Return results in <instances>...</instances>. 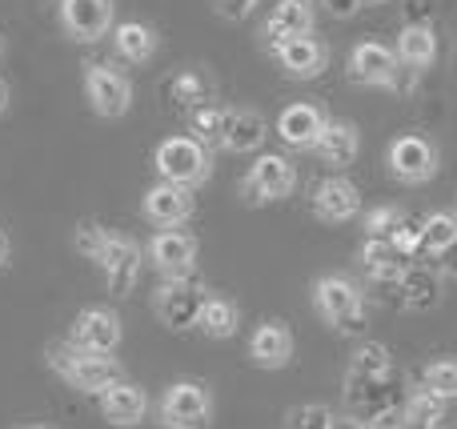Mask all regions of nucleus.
<instances>
[{"instance_id": "f257e3e1", "label": "nucleus", "mask_w": 457, "mask_h": 429, "mask_svg": "<svg viewBox=\"0 0 457 429\" xmlns=\"http://www.w3.org/2000/svg\"><path fill=\"white\" fill-rule=\"evenodd\" d=\"M313 309L329 329L341 337H365L370 329V301H365L361 285L341 273H325L313 285Z\"/></svg>"}, {"instance_id": "f03ea898", "label": "nucleus", "mask_w": 457, "mask_h": 429, "mask_svg": "<svg viewBox=\"0 0 457 429\" xmlns=\"http://www.w3.org/2000/svg\"><path fill=\"white\" fill-rule=\"evenodd\" d=\"M48 369H53L61 382H69L77 393H96L101 398L109 385H117L125 377L117 358H104V353H85L77 345L61 342V345H48Z\"/></svg>"}, {"instance_id": "7ed1b4c3", "label": "nucleus", "mask_w": 457, "mask_h": 429, "mask_svg": "<svg viewBox=\"0 0 457 429\" xmlns=\"http://www.w3.org/2000/svg\"><path fill=\"white\" fill-rule=\"evenodd\" d=\"M153 169H157L161 181L181 185V189H201V185L213 177V149L201 144L189 133H173L157 144L153 153Z\"/></svg>"}, {"instance_id": "20e7f679", "label": "nucleus", "mask_w": 457, "mask_h": 429, "mask_svg": "<svg viewBox=\"0 0 457 429\" xmlns=\"http://www.w3.org/2000/svg\"><path fill=\"white\" fill-rule=\"evenodd\" d=\"M297 165H293L285 153H257L249 165V173L241 177V201L253 209L261 205H277V201H289L297 189Z\"/></svg>"}, {"instance_id": "39448f33", "label": "nucleus", "mask_w": 457, "mask_h": 429, "mask_svg": "<svg viewBox=\"0 0 457 429\" xmlns=\"http://www.w3.org/2000/svg\"><path fill=\"white\" fill-rule=\"evenodd\" d=\"M133 80L112 61H88L85 64V101L101 120H120L133 109Z\"/></svg>"}, {"instance_id": "423d86ee", "label": "nucleus", "mask_w": 457, "mask_h": 429, "mask_svg": "<svg viewBox=\"0 0 457 429\" xmlns=\"http://www.w3.org/2000/svg\"><path fill=\"white\" fill-rule=\"evenodd\" d=\"M209 301V289L205 281L197 277H173V281H161L153 289V313L165 329L173 334H185V329H197V318Z\"/></svg>"}, {"instance_id": "0eeeda50", "label": "nucleus", "mask_w": 457, "mask_h": 429, "mask_svg": "<svg viewBox=\"0 0 457 429\" xmlns=\"http://www.w3.org/2000/svg\"><path fill=\"white\" fill-rule=\"evenodd\" d=\"M386 165L397 185H429L442 169V153L426 133H402L389 141Z\"/></svg>"}, {"instance_id": "6e6552de", "label": "nucleus", "mask_w": 457, "mask_h": 429, "mask_svg": "<svg viewBox=\"0 0 457 429\" xmlns=\"http://www.w3.org/2000/svg\"><path fill=\"white\" fill-rule=\"evenodd\" d=\"M165 429H213V393L201 382H173L157 401Z\"/></svg>"}, {"instance_id": "1a4fd4ad", "label": "nucleus", "mask_w": 457, "mask_h": 429, "mask_svg": "<svg viewBox=\"0 0 457 429\" xmlns=\"http://www.w3.org/2000/svg\"><path fill=\"white\" fill-rule=\"evenodd\" d=\"M349 80L353 85H365V88H386V93H397L402 88V61L389 45L381 40H357L349 48Z\"/></svg>"}, {"instance_id": "9d476101", "label": "nucleus", "mask_w": 457, "mask_h": 429, "mask_svg": "<svg viewBox=\"0 0 457 429\" xmlns=\"http://www.w3.org/2000/svg\"><path fill=\"white\" fill-rule=\"evenodd\" d=\"M96 269L104 273V285H109L112 297H129L137 289V281H141V273H145L141 241L125 237V233H109L101 257H96Z\"/></svg>"}, {"instance_id": "9b49d317", "label": "nucleus", "mask_w": 457, "mask_h": 429, "mask_svg": "<svg viewBox=\"0 0 457 429\" xmlns=\"http://www.w3.org/2000/svg\"><path fill=\"white\" fill-rule=\"evenodd\" d=\"M61 32L77 45H93L101 37H112L117 29V4L112 0H56Z\"/></svg>"}, {"instance_id": "f8f14e48", "label": "nucleus", "mask_w": 457, "mask_h": 429, "mask_svg": "<svg viewBox=\"0 0 457 429\" xmlns=\"http://www.w3.org/2000/svg\"><path fill=\"white\" fill-rule=\"evenodd\" d=\"M197 253H201V245L189 229H157L149 237V249H145V257H149V265L161 273V281L193 277Z\"/></svg>"}, {"instance_id": "ddd939ff", "label": "nucleus", "mask_w": 457, "mask_h": 429, "mask_svg": "<svg viewBox=\"0 0 457 429\" xmlns=\"http://www.w3.org/2000/svg\"><path fill=\"white\" fill-rule=\"evenodd\" d=\"M120 337H125V329H120V318L109 305H88V309H80L69 329V345H77V350H85V353H104V358L117 353Z\"/></svg>"}, {"instance_id": "4468645a", "label": "nucleus", "mask_w": 457, "mask_h": 429, "mask_svg": "<svg viewBox=\"0 0 457 429\" xmlns=\"http://www.w3.org/2000/svg\"><path fill=\"white\" fill-rule=\"evenodd\" d=\"M193 213H197V197H193V189H181V185L157 181L141 197V217L157 229H181Z\"/></svg>"}, {"instance_id": "2eb2a0df", "label": "nucleus", "mask_w": 457, "mask_h": 429, "mask_svg": "<svg viewBox=\"0 0 457 429\" xmlns=\"http://www.w3.org/2000/svg\"><path fill=\"white\" fill-rule=\"evenodd\" d=\"M325 125H329V112L317 101H293V104H285L281 117H277V136H281L285 149L305 153V149H317Z\"/></svg>"}, {"instance_id": "dca6fc26", "label": "nucleus", "mask_w": 457, "mask_h": 429, "mask_svg": "<svg viewBox=\"0 0 457 429\" xmlns=\"http://www.w3.org/2000/svg\"><path fill=\"white\" fill-rule=\"evenodd\" d=\"M313 217L325 225H345L353 217H361V189L345 173L325 177L313 189Z\"/></svg>"}, {"instance_id": "f3484780", "label": "nucleus", "mask_w": 457, "mask_h": 429, "mask_svg": "<svg viewBox=\"0 0 457 429\" xmlns=\"http://www.w3.org/2000/svg\"><path fill=\"white\" fill-rule=\"evenodd\" d=\"M269 53H273V61L281 64L285 77H293V80H317L325 69H329V45L317 37L281 40V45H273Z\"/></svg>"}, {"instance_id": "a211bd4d", "label": "nucleus", "mask_w": 457, "mask_h": 429, "mask_svg": "<svg viewBox=\"0 0 457 429\" xmlns=\"http://www.w3.org/2000/svg\"><path fill=\"white\" fill-rule=\"evenodd\" d=\"M313 24H317V0H277L269 8L265 24H261V37L273 48L293 37H313Z\"/></svg>"}, {"instance_id": "6ab92c4d", "label": "nucleus", "mask_w": 457, "mask_h": 429, "mask_svg": "<svg viewBox=\"0 0 457 429\" xmlns=\"http://www.w3.org/2000/svg\"><path fill=\"white\" fill-rule=\"evenodd\" d=\"M293 329L285 321H261L249 337V361L257 369H285L293 361Z\"/></svg>"}, {"instance_id": "aec40b11", "label": "nucleus", "mask_w": 457, "mask_h": 429, "mask_svg": "<svg viewBox=\"0 0 457 429\" xmlns=\"http://www.w3.org/2000/svg\"><path fill=\"white\" fill-rule=\"evenodd\" d=\"M410 265H413V261H410L405 253H397L394 241H386V237H365V245H361V269L370 273L373 285L402 289V281H405V273H410Z\"/></svg>"}, {"instance_id": "412c9836", "label": "nucleus", "mask_w": 457, "mask_h": 429, "mask_svg": "<svg viewBox=\"0 0 457 429\" xmlns=\"http://www.w3.org/2000/svg\"><path fill=\"white\" fill-rule=\"evenodd\" d=\"M269 141V120L265 112L257 109H228L225 112V136L221 149L233 153V157H245V153H261Z\"/></svg>"}, {"instance_id": "4be33fe9", "label": "nucleus", "mask_w": 457, "mask_h": 429, "mask_svg": "<svg viewBox=\"0 0 457 429\" xmlns=\"http://www.w3.org/2000/svg\"><path fill=\"white\" fill-rule=\"evenodd\" d=\"M313 153H317V157H321L329 169L345 173V169L353 165L357 157H361V133H357L353 120L329 117V125H325V133H321V141H317Z\"/></svg>"}, {"instance_id": "5701e85b", "label": "nucleus", "mask_w": 457, "mask_h": 429, "mask_svg": "<svg viewBox=\"0 0 457 429\" xmlns=\"http://www.w3.org/2000/svg\"><path fill=\"white\" fill-rule=\"evenodd\" d=\"M96 406H101V417L109 425H137L145 414H149L145 390L137 382H125V377H120L117 385H109V390L96 398Z\"/></svg>"}, {"instance_id": "b1692460", "label": "nucleus", "mask_w": 457, "mask_h": 429, "mask_svg": "<svg viewBox=\"0 0 457 429\" xmlns=\"http://www.w3.org/2000/svg\"><path fill=\"white\" fill-rule=\"evenodd\" d=\"M394 53H397V61H402V69L426 72L429 64L437 61V29H434V24H426V21L405 24V29L397 32Z\"/></svg>"}, {"instance_id": "393cba45", "label": "nucleus", "mask_w": 457, "mask_h": 429, "mask_svg": "<svg viewBox=\"0 0 457 429\" xmlns=\"http://www.w3.org/2000/svg\"><path fill=\"white\" fill-rule=\"evenodd\" d=\"M161 48V37L153 24L145 21H120L112 29V53L120 56L125 64H149Z\"/></svg>"}, {"instance_id": "a878e982", "label": "nucleus", "mask_w": 457, "mask_h": 429, "mask_svg": "<svg viewBox=\"0 0 457 429\" xmlns=\"http://www.w3.org/2000/svg\"><path fill=\"white\" fill-rule=\"evenodd\" d=\"M445 406H450V401H442L437 393H429L426 385H413V390L405 393L402 414L394 417V429H442L445 425Z\"/></svg>"}, {"instance_id": "bb28decb", "label": "nucleus", "mask_w": 457, "mask_h": 429, "mask_svg": "<svg viewBox=\"0 0 457 429\" xmlns=\"http://www.w3.org/2000/svg\"><path fill=\"white\" fill-rule=\"evenodd\" d=\"M397 293H402V305H405L410 313H429L437 301H442V277H437L429 265L413 261Z\"/></svg>"}, {"instance_id": "cd10ccee", "label": "nucleus", "mask_w": 457, "mask_h": 429, "mask_svg": "<svg viewBox=\"0 0 457 429\" xmlns=\"http://www.w3.org/2000/svg\"><path fill=\"white\" fill-rule=\"evenodd\" d=\"M394 377V353L389 345L381 342H361L357 353L349 358V369H345V382H389Z\"/></svg>"}, {"instance_id": "c85d7f7f", "label": "nucleus", "mask_w": 457, "mask_h": 429, "mask_svg": "<svg viewBox=\"0 0 457 429\" xmlns=\"http://www.w3.org/2000/svg\"><path fill=\"white\" fill-rule=\"evenodd\" d=\"M457 245V209H437V213L421 217V257L418 261H437Z\"/></svg>"}, {"instance_id": "c756f323", "label": "nucleus", "mask_w": 457, "mask_h": 429, "mask_svg": "<svg viewBox=\"0 0 457 429\" xmlns=\"http://www.w3.org/2000/svg\"><path fill=\"white\" fill-rule=\"evenodd\" d=\"M169 101L181 104V109H201V104L217 101V85L205 69H181L169 80Z\"/></svg>"}, {"instance_id": "7c9ffc66", "label": "nucleus", "mask_w": 457, "mask_h": 429, "mask_svg": "<svg viewBox=\"0 0 457 429\" xmlns=\"http://www.w3.org/2000/svg\"><path fill=\"white\" fill-rule=\"evenodd\" d=\"M237 326H241V309H237V301H228V297H221V293H209L205 309H201V318H197L201 337H209V342H228V337L237 334Z\"/></svg>"}, {"instance_id": "2f4dec72", "label": "nucleus", "mask_w": 457, "mask_h": 429, "mask_svg": "<svg viewBox=\"0 0 457 429\" xmlns=\"http://www.w3.org/2000/svg\"><path fill=\"white\" fill-rule=\"evenodd\" d=\"M225 104H201V109H189V120H185V133L197 136L201 144H209V149H217L225 136Z\"/></svg>"}, {"instance_id": "473e14b6", "label": "nucleus", "mask_w": 457, "mask_h": 429, "mask_svg": "<svg viewBox=\"0 0 457 429\" xmlns=\"http://www.w3.org/2000/svg\"><path fill=\"white\" fill-rule=\"evenodd\" d=\"M418 385H426V390L437 393L442 401H457V358H434L421 369Z\"/></svg>"}, {"instance_id": "72a5a7b5", "label": "nucleus", "mask_w": 457, "mask_h": 429, "mask_svg": "<svg viewBox=\"0 0 457 429\" xmlns=\"http://www.w3.org/2000/svg\"><path fill=\"white\" fill-rule=\"evenodd\" d=\"M337 414H333L325 401H305V406H293L285 417V429H333Z\"/></svg>"}, {"instance_id": "f704fd0d", "label": "nucleus", "mask_w": 457, "mask_h": 429, "mask_svg": "<svg viewBox=\"0 0 457 429\" xmlns=\"http://www.w3.org/2000/svg\"><path fill=\"white\" fill-rule=\"evenodd\" d=\"M402 221H405V209L402 205H378V209H370L365 213V237H394L397 229H402Z\"/></svg>"}, {"instance_id": "c9c22d12", "label": "nucleus", "mask_w": 457, "mask_h": 429, "mask_svg": "<svg viewBox=\"0 0 457 429\" xmlns=\"http://www.w3.org/2000/svg\"><path fill=\"white\" fill-rule=\"evenodd\" d=\"M104 237H109V229H104V225H96V221H80V225H77V233H72V245H77V253L85 257V261H93V265H96V257H101V249H104Z\"/></svg>"}, {"instance_id": "e433bc0d", "label": "nucleus", "mask_w": 457, "mask_h": 429, "mask_svg": "<svg viewBox=\"0 0 457 429\" xmlns=\"http://www.w3.org/2000/svg\"><path fill=\"white\" fill-rule=\"evenodd\" d=\"M389 241H394L397 253H405L410 261H418V257H421V221H410V217H405L402 229H397Z\"/></svg>"}, {"instance_id": "4c0bfd02", "label": "nucleus", "mask_w": 457, "mask_h": 429, "mask_svg": "<svg viewBox=\"0 0 457 429\" xmlns=\"http://www.w3.org/2000/svg\"><path fill=\"white\" fill-rule=\"evenodd\" d=\"M257 4L261 0H213V12L221 16V21H228V24H241Z\"/></svg>"}, {"instance_id": "58836bf2", "label": "nucleus", "mask_w": 457, "mask_h": 429, "mask_svg": "<svg viewBox=\"0 0 457 429\" xmlns=\"http://www.w3.org/2000/svg\"><path fill=\"white\" fill-rule=\"evenodd\" d=\"M317 4H321L333 21H349V16H357L365 8V0H317Z\"/></svg>"}, {"instance_id": "ea45409f", "label": "nucleus", "mask_w": 457, "mask_h": 429, "mask_svg": "<svg viewBox=\"0 0 457 429\" xmlns=\"http://www.w3.org/2000/svg\"><path fill=\"white\" fill-rule=\"evenodd\" d=\"M333 429H365V417H337V422H333Z\"/></svg>"}, {"instance_id": "a19ab883", "label": "nucleus", "mask_w": 457, "mask_h": 429, "mask_svg": "<svg viewBox=\"0 0 457 429\" xmlns=\"http://www.w3.org/2000/svg\"><path fill=\"white\" fill-rule=\"evenodd\" d=\"M8 253H12V245H8V233L0 229V269L8 265Z\"/></svg>"}, {"instance_id": "79ce46f5", "label": "nucleus", "mask_w": 457, "mask_h": 429, "mask_svg": "<svg viewBox=\"0 0 457 429\" xmlns=\"http://www.w3.org/2000/svg\"><path fill=\"white\" fill-rule=\"evenodd\" d=\"M442 261H445V273H450V277H457V245H453L450 253L442 257Z\"/></svg>"}, {"instance_id": "37998d69", "label": "nucleus", "mask_w": 457, "mask_h": 429, "mask_svg": "<svg viewBox=\"0 0 457 429\" xmlns=\"http://www.w3.org/2000/svg\"><path fill=\"white\" fill-rule=\"evenodd\" d=\"M4 109H8V80L0 77V117H4Z\"/></svg>"}, {"instance_id": "c03bdc74", "label": "nucleus", "mask_w": 457, "mask_h": 429, "mask_svg": "<svg viewBox=\"0 0 457 429\" xmlns=\"http://www.w3.org/2000/svg\"><path fill=\"white\" fill-rule=\"evenodd\" d=\"M365 429H394V417H381V422H365Z\"/></svg>"}, {"instance_id": "a18cd8bd", "label": "nucleus", "mask_w": 457, "mask_h": 429, "mask_svg": "<svg viewBox=\"0 0 457 429\" xmlns=\"http://www.w3.org/2000/svg\"><path fill=\"white\" fill-rule=\"evenodd\" d=\"M21 429H53V425H21Z\"/></svg>"}, {"instance_id": "49530a36", "label": "nucleus", "mask_w": 457, "mask_h": 429, "mask_svg": "<svg viewBox=\"0 0 457 429\" xmlns=\"http://www.w3.org/2000/svg\"><path fill=\"white\" fill-rule=\"evenodd\" d=\"M0 53H4V40H0Z\"/></svg>"}]
</instances>
